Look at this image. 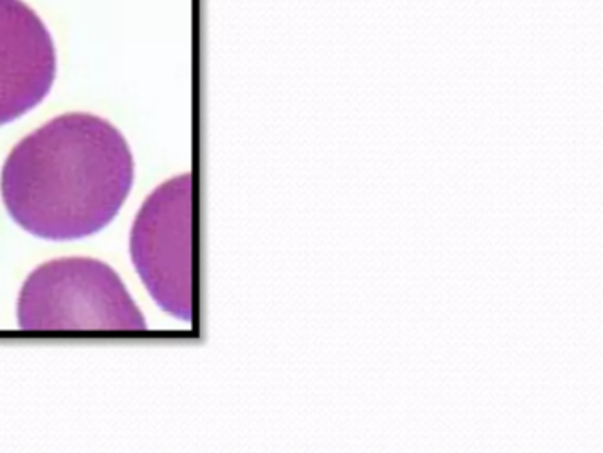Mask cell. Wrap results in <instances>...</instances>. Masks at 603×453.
<instances>
[{
	"label": "cell",
	"mask_w": 603,
	"mask_h": 453,
	"mask_svg": "<svg viewBox=\"0 0 603 453\" xmlns=\"http://www.w3.org/2000/svg\"><path fill=\"white\" fill-rule=\"evenodd\" d=\"M18 324L30 331L147 328L121 276L89 257L55 258L36 267L21 287Z\"/></svg>",
	"instance_id": "cell-2"
},
{
	"label": "cell",
	"mask_w": 603,
	"mask_h": 453,
	"mask_svg": "<svg viewBox=\"0 0 603 453\" xmlns=\"http://www.w3.org/2000/svg\"><path fill=\"white\" fill-rule=\"evenodd\" d=\"M55 75V45L41 18L21 0H0V126L36 109Z\"/></svg>",
	"instance_id": "cell-4"
},
{
	"label": "cell",
	"mask_w": 603,
	"mask_h": 453,
	"mask_svg": "<svg viewBox=\"0 0 603 453\" xmlns=\"http://www.w3.org/2000/svg\"><path fill=\"white\" fill-rule=\"evenodd\" d=\"M133 177V154L115 126L91 113H66L11 151L0 192L21 229L41 239L73 241L100 232L117 217Z\"/></svg>",
	"instance_id": "cell-1"
},
{
	"label": "cell",
	"mask_w": 603,
	"mask_h": 453,
	"mask_svg": "<svg viewBox=\"0 0 603 453\" xmlns=\"http://www.w3.org/2000/svg\"><path fill=\"white\" fill-rule=\"evenodd\" d=\"M129 250L152 300L168 316L192 322V174L150 193L135 218Z\"/></svg>",
	"instance_id": "cell-3"
}]
</instances>
